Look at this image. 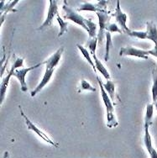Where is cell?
Masks as SVG:
<instances>
[{
  "instance_id": "obj_1",
  "label": "cell",
  "mask_w": 157,
  "mask_h": 158,
  "mask_svg": "<svg viewBox=\"0 0 157 158\" xmlns=\"http://www.w3.org/2000/svg\"><path fill=\"white\" fill-rule=\"evenodd\" d=\"M97 82L99 85L100 90H101V96L103 98V103L106 108V113H107V126L109 128H115L118 125V123L116 119L114 114V103H113L111 98L107 94L105 89L103 88V82L99 78V77H97Z\"/></svg>"
},
{
  "instance_id": "obj_2",
  "label": "cell",
  "mask_w": 157,
  "mask_h": 158,
  "mask_svg": "<svg viewBox=\"0 0 157 158\" xmlns=\"http://www.w3.org/2000/svg\"><path fill=\"white\" fill-rule=\"evenodd\" d=\"M24 65V59L23 58H17L16 61H14V63L13 64L11 69L9 70L8 75L5 77H3L1 82V89H0V94H1V104L3 103L4 98H5V94H6L7 89H8V86H9V80L11 78V77L14 75V73L15 71L18 70L19 68L23 67Z\"/></svg>"
},
{
  "instance_id": "obj_3",
  "label": "cell",
  "mask_w": 157,
  "mask_h": 158,
  "mask_svg": "<svg viewBox=\"0 0 157 158\" xmlns=\"http://www.w3.org/2000/svg\"><path fill=\"white\" fill-rule=\"evenodd\" d=\"M63 9L65 13H66V15H65V19H67L68 20L74 22L75 24H78L80 26H82L85 31L88 32V28L87 26V20L88 19L83 18L82 15H80L79 14L76 12L75 10H73L71 7L67 5V2L65 1V4L63 5Z\"/></svg>"
},
{
  "instance_id": "obj_4",
  "label": "cell",
  "mask_w": 157,
  "mask_h": 158,
  "mask_svg": "<svg viewBox=\"0 0 157 158\" xmlns=\"http://www.w3.org/2000/svg\"><path fill=\"white\" fill-rule=\"evenodd\" d=\"M98 18V32H97V41L99 43V46L102 45V42L104 40L105 37V30L108 27V25L109 24V20H110V16L108 15V13L106 12V10H103V11H98L96 13Z\"/></svg>"
},
{
  "instance_id": "obj_5",
  "label": "cell",
  "mask_w": 157,
  "mask_h": 158,
  "mask_svg": "<svg viewBox=\"0 0 157 158\" xmlns=\"http://www.w3.org/2000/svg\"><path fill=\"white\" fill-rule=\"evenodd\" d=\"M19 110H20V114H21V115L24 117V120H25V124H26V125H27L28 127V130H30V131H34L35 133H36L38 135H39L41 139H43V140H45V142L49 143V144H51L52 146H55V147H58V144H56V142H54L53 140L50 138V137L47 135L46 134H45L44 132H43L40 129H39V128L37 127L36 125L34 124L33 122L30 120V118H28L27 116H26V114H24V111H23V110H22V108L20 106H19Z\"/></svg>"
},
{
  "instance_id": "obj_6",
  "label": "cell",
  "mask_w": 157,
  "mask_h": 158,
  "mask_svg": "<svg viewBox=\"0 0 157 158\" xmlns=\"http://www.w3.org/2000/svg\"><path fill=\"white\" fill-rule=\"evenodd\" d=\"M114 16L116 22H118V25L120 27L121 31H123V33L130 35L131 31L127 26V15H126V14H124L122 11L120 7V1H118V0L117 1V3H116V9H115Z\"/></svg>"
},
{
  "instance_id": "obj_7",
  "label": "cell",
  "mask_w": 157,
  "mask_h": 158,
  "mask_svg": "<svg viewBox=\"0 0 157 158\" xmlns=\"http://www.w3.org/2000/svg\"><path fill=\"white\" fill-rule=\"evenodd\" d=\"M44 65V62H39L38 64H35V66H32V67H27V68H22V69H18L16 70L14 73V75L13 76L16 77L18 79L19 82H20V86H21V91L26 92L28 90V87L26 82H25V77H26V74L29 73L30 71L34 70V69H36L38 67H39L40 66Z\"/></svg>"
},
{
  "instance_id": "obj_8",
  "label": "cell",
  "mask_w": 157,
  "mask_h": 158,
  "mask_svg": "<svg viewBox=\"0 0 157 158\" xmlns=\"http://www.w3.org/2000/svg\"><path fill=\"white\" fill-rule=\"evenodd\" d=\"M58 15V6L57 2L56 1H53V0H50V6L48 9V15L47 17L45 19V21L43 22V24L39 26L37 30L38 31H42L45 30L46 28L50 27L52 24L54 19L56 16Z\"/></svg>"
},
{
  "instance_id": "obj_9",
  "label": "cell",
  "mask_w": 157,
  "mask_h": 158,
  "mask_svg": "<svg viewBox=\"0 0 157 158\" xmlns=\"http://www.w3.org/2000/svg\"><path fill=\"white\" fill-rule=\"evenodd\" d=\"M119 56H134V57L141 58V59H145L147 60L149 58V53L148 51L146 50H142V49L135 48L133 46H126V47H123L121 48L120 52H119Z\"/></svg>"
},
{
  "instance_id": "obj_10",
  "label": "cell",
  "mask_w": 157,
  "mask_h": 158,
  "mask_svg": "<svg viewBox=\"0 0 157 158\" xmlns=\"http://www.w3.org/2000/svg\"><path fill=\"white\" fill-rule=\"evenodd\" d=\"M145 127V135H144V144L145 148L148 152L151 158H157V151L152 146V139L150 131H149L148 125H144Z\"/></svg>"
},
{
  "instance_id": "obj_11",
  "label": "cell",
  "mask_w": 157,
  "mask_h": 158,
  "mask_svg": "<svg viewBox=\"0 0 157 158\" xmlns=\"http://www.w3.org/2000/svg\"><path fill=\"white\" fill-rule=\"evenodd\" d=\"M55 69H51V68H45V74H44V76H43L42 80L40 81L39 84L37 85V87L35 89H34L33 91L31 92V97H35L37 94H39V92L42 90L44 87H45L47 83H48L50 81H51V79H52V74L54 73Z\"/></svg>"
},
{
  "instance_id": "obj_12",
  "label": "cell",
  "mask_w": 157,
  "mask_h": 158,
  "mask_svg": "<svg viewBox=\"0 0 157 158\" xmlns=\"http://www.w3.org/2000/svg\"><path fill=\"white\" fill-rule=\"evenodd\" d=\"M63 52L64 48L63 47H60V49H58L57 51L55 52L52 56H50L47 60L43 61L44 65H45V68L55 69L56 67L58 65V63L60 62V59H61V56L63 54Z\"/></svg>"
},
{
  "instance_id": "obj_13",
  "label": "cell",
  "mask_w": 157,
  "mask_h": 158,
  "mask_svg": "<svg viewBox=\"0 0 157 158\" xmlns=\"http://www.w3.org/2000/svg\"><path fill=\"white\" fill-rule=\"evenodd\" d=\"M107 4V1H99L97 4H93L91 3H82L78 9V11H92V12H98L105 10L103 8H105Z\"/></svg>"
},
{
  "instance_id": "obj_14",
  "label": "cell",
  "mask_w": 157,
  "mask_h": 158,
  "mask_svg": "<svg viewBox=\"0 0 157 158\" xmlns=\"http://www.w3.org/2000/svg\"><path fill=\"white\" fill-rule=\"evenodd\" d=\"M4 2L5 1H1V25L3 24L6 15L10 11L12 12H16V10L14 9V6L19 3V0H15V1H12L10 3H8L5 4L4 6Z\"/></svg>"
},
{
  "instance_id": "obj_15",
  "label": "cell",
  "mask_w": 157,
  "mask_h": 158,
  "mask_svg": "<svg viewBox=\"0 0 157 158\" xmlns=\"http://www.w3.org/2000/svg\"><path fill=\"white\" fill-rule=\"evenodd\" d=\"M146 33L147 40H151L155 44V46H157V26L153 21L146 23Z\"/></svg>"
},
{
  "instance_id": "obj_16",
  "label": "cell",
  "mask_w": 157,
  "mask_h": 158,
  "mask_svg": "<svg viewBox=\"0 0 157 158\" xmlns=\"http://www.w3.org/2000/svg\"><path fill=\"white\" fill-rule=\"evenodd\" d=\"M92 56L93 58L94 64H95L96 69H97V71H99V73L102 74V76H103V77H104L107 81L110 80V74H109V71L106 69V67L103 66V63H102V61H100L99 59L97 57V55L94 54V55H93Z\"/></svg>"
},
{
  "instance_id": "obj_17",
  "label": "cell",
  "mask_w": 157,
  "mask_h": 158,
  "mask_svg": "<svg viewBox=\"0 0 157 158\" xmlns=\"http://www.w3.org/2000/svg\"><path fill=\"white\" fill-rule=\"evenodd\" d=\"M154 103H148L146 106V110H145V125H148L149 127L152 125V118H153V114H154Z\"/></svg>"
},
{
  "instance_id": "obj_18",
  "label": "cell",
  "mask_w": 157,
  "mask_h": 158,
  "mask_svg": "<svg viewBox=\"0 0 157 158\" xmlns=\"http://www.w3.org/2000/svg\"><path fill=\"white\" fill-rule=\"evenodd\" d=\"M103 88L105 89V91L107 92V94H109V96L111 98L113 103H114L115 101V83L112 82L111 80H109L107 82L103 84Z\"/></svg>"
},
{
  "instance_id": "obj_19",
  "label": "cell",
  "mask_w": 157,
  "mask_h": 158,
  "mask_svg": "<svg viewBox=\"0 0 157 158\" xmlns=\"http://www.w3.org/2000/svg\"><path fill=\"white\" fill-rule=\"evenodd\" d=\"M76 47L79 49V51L81 52L82 55L83 56V57H84L85 59L87 60V61H88V63H89V65H90L91 67H93L94 73H96V72H97V69H96V67H95V64H94V62L93 61V60H92L90 53L88 52V50H87L86 48H84V47H83L82 46H81V45H79V44H77V45H76Z\"/></svg>"
},
{
  "instance_id": "obj_20",
  "label": "cell",
  "mask_w": 157,
  "mask_h": 158,
  "mask_svg": "<svg viewBox=\"0 0 157 158\" xmlns=\"http://www.w3.org/2000/svg\"><path fill=\"white\" fill-rule=\"evenodd\" d=\"M105 56H104V60L105 61H108L109 59V54H110V48L112 46V36L111 33L109 31H106L105 33Z\"/></svg>"
},
{
  "instance_id": "obj_21",
  "label": "cell",
  "mask_w": 157,
  "mask_h": 158,
  "mask_svg": "<svg viewBox=\"0 0 157 158\" xmlns=\"http://www.w3.org/2000/svg\"><path fill=\"white\" fill-rule=\"evenodd\" d=\"M152 77H153V84L151 88V93H152L153 103H155L157 101V68L154 69L152 72Z\"/></svg>"
},
{
  "instance_id": "obj_22",
  "label": "cell",
  "mask_w": 157,
  "mask_h": 158,
  "mask_svg": "<svg viewBox=\"0 0 157 158\" xmlns=\"http://www.w3.org/2000/svg\"><path fill=\"white\" fill-rule=\"evenodd\" d=\"M87 26L88 28V35H89V39H93L97 37V24L93 23V21H91L89 19L87 20Z\"/></svg>"
},
{
  "instance_id": "obj_23",
  "label": "cell",
  "mask_w": 157,
  "mask_h": 158,
  "mask_svg": "<svg viewBox=\"0 0 157 158\" xmlns=\"http://www.w3.org/2000/svg\"><path fill=\"white\" fill-rule=\"evenodd\" d=\"M56 20H57L58 24L60 25V32L58 34V36L60 37L61 35H63L64 34L67 33V27H68V23L67 22H65L61 19L60 15H59V14L56 16Z\"/></svg>"
},
{
  "instance_id": "obj_24",
  "label": "cell",
  "mask_w": 157,
  "mask_h": 158,
  "mask_svg": "<svg viewBox=\"0 0 157 158\" xmlns=\"http://www.w3.org/2000/svg\"><path fill=\"white\" fill-rule=\"evenodd\" d=\"M97 43H98V41H97V37L93 38V39L88 40L87 46H88V48H89V50H90L91 55L92 56L94 55V54H96V48H97Z\"/></svg>"
},
{
  "instance_id": "obj_25",
  "label": "cell",
  "mask_w": 157,
  "mask_h": 158,
  "mask_svg": "<svg viewBox=\"0 0 157 158\" xmlns=\"http://www.w3.org/2000/svg\"><path fill=\"white\" fill-rule=\"evenodd\" d=\"M130 36L138 38L140 40H147V33L145 31H131L130 34Z\"/></svg>"
},
{
  "instance_id": "obj_26",
  "label": "cell",
  "mask_w": 157,
  "mask_h": 158,
  "mask_svg": "<svg viewBox=\"0 0 157 158\" xmlns=\"http://www.w3.org/2000/svg\"><path fill=\"white\" fill-rule=\"evenodd\" d=\"M80 89L82 91H91V92H96V88H93V86L91 85L90 83L86 81V80H82L81 82V87Z\"/></svg>"
},
{
  "instance_id": "obj_27",
  "label": "cell",
  "mask_w": 157,
  "mask_h": 158,
  "mask_svg": "<svg viewBox=\"0 0 157 158\" xmlns=\"http://www.w3.org/2000/svg\"><path fill=\"white\" fill-rule=\"evenodd\" d=\"M107 31H109L110 33H115V32H117V33H123V31H121L120 28H118V26L116 24H109L108 25V27H107Z\"/></svg>"
},
{
  "instance_id": "obj_28",
  "label": "cell",
  "mask_w": 157,
  "mask_h": 158,
  "mask_svg": "<svg viewBox=\"0 0 157 158\" xmlns=\"http://www.w3.org/2000/svg\"><path fill=\"white\" fill-rule=\"evenodd\" d=\"M148 53L149 56H152L157 58V46H155L154 48L149 50Z\"/></svg>"
},
{
  "instance_id": "obj_29",
  "label": "cell",
  "mask_w": 157,
  "mask_h": 158,
  "mask_svg": "<svg viewBox=\"0 0 157 158\" xmlns=\"http://www.w3.org/2000/svg\"><path fill=\"white\" fill-rule=\"evenodd\" d=\"M3 158H10L9 157V153L8 152H5L3 153Z\"/></svg>"
},
{
  "instance_id": "obj_30",
  "label": "cell",
  "mask_w": 157,
  "mask_h": 158,
  "mask_svg": "<svg viewBox=\"0 0 157 158\" xmlns=\"http://www.w3.org/2000/svg\"><path fill=\"white\" fill-rule=\"evenodd\" d=\"M154 107H155V110H157V101H156V102H155V103H154Z\"/></svg>"
}]
</instances>
